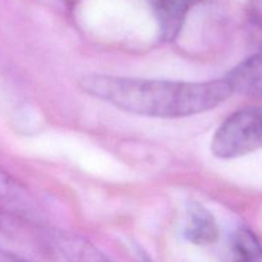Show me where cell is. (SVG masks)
<instances>
[{
    "label": "cell",
    "mask_w": 262,
    "mask_h": 262,
    "mask_svg": "<svg viewBox=\"0 0 262 262\" xmlns=\"http://www.w3.org/2000/svg\"><path fill=\"white\" fill-rule=\"evenodd\" d=\"M79 86L90 96L130 114L184 118L211 110L233 94L227 79L179 82L87 74Z\"/></svg>",
    "instance_id": "cell-1"
},
{
    "label": "cell",
    "mask_w": 262,
    "mask_h": 262,
    "mask_svg": "<svg viewBox=\"0 0 262 262\" xmlns=\"http://www.w3.org/2000/svg\"><path fill=\"white\" fill-rule=\"evenodd\" d=\"M262 148V105L237 110L220 124L211 141L219 159H235Z\"/></svg>",
    "instance_id": "cell-2"
},
{
    "label": "cell",
    "mask_w": 262,
    "mask_h": 262,
    "mask_svg": "<svg viewBox=\"0 0 262 262\" xmlns=\"http://www.w3.org/2000/svg\"><path fill=\"white\" fill-rule=\"evenodd\" d=\"M204 2L206 0H152L151 7L158 20L161 40H176L192 8Z\"/></svg>",
    "instance_id": "cell-3"
},
{
    "label": "cell",
    "mask_w": 262,
    "mask_h": 262,
    "mask_svg": "<svg viewBox=\"0 0 262 262\" xmlns=\"http://www.w3.org/2000/svg\"><path fill=\"white\" fill-rule=\"evenodd\" d=\"M225 79L235 94L262 100V48L233 68Z\"/></svg>",
    "instance_id": "cell-4"
},
{
    "label": "cell",
    "mask_w": 262,
    "mask_h": 262,
    "mask_svg": "<svg viewBox=\"0 0 262 262\" xmlns=\"http://www.w3.org/2000/svg\"><path fill=\"white\" fill-rule=\"evenodd\" d=\"M184 237L197 246H209L219 238V227L214 215L200 202L187 204Z\"/></svg>",
    "instance_id": "cell-5"
},
{
    "label": "cell",
    "mask_w": 262,
    "mask_h": 262,
    "mask_svg": "<svg viewBox=\"0 0 262 262\" xmlns=\"http://www.w3.org/2000/svg\"><path fill=\"white\" fill-rule=\"evenodd\" d=\"M49 237L67 262H112L99 248L81 235L55 230Z\"/></svg>",
    "instance_id": "cell-6"
},
{
    "label": "cell",
    "mask_w": 262,
    "mask_h": 262,
    "mask_svg": "<svg viewBox=\"0 0 262 262\" xmlns=\"http://www.w3.org/2000/svg\"><path fill=\"white\" fill-rule=\"evenodd\" d=\"M0 210L15 217L35 216V204L27 189L0 166Z\"/></svg>",
    "instance_id": "cell-7"
},
{
    "label": "cell",
    "mask_w": 262,
    "mask_h": 262,
    "mask_svg": "<svg viewBox=\"0 0 262 262\" xmlns=\"http://www.w3.org/2000/svg\"><path fill=\"white\" fill-rule=\"evenodd\" d=\"M228 262H262V242L251 229L241 227L230 234Z\"/></svg>",
    "instance_id": "cell-8"
},
{
    "label": "cell",
    "mask_w": 262,
    "mask_h": 262,
    "mask_svg": "<svg viewBox=\"0 0 262 262\" xmlns=\"http://www.w3.org/2000/svg\"><path fill=\"white\" fill-rule=\"evenodd\" d=\"M246 26L250 40L262 42V0H250L246 10Z\"/></svg>",
    "instance_id": "cell-9"
},
{
    "label": "cell",
    "mask_w": 262,
    "mask_h": 262,
    "mask_svg": "<svg viewBox=\"0 0 262 262\" xmlns=\"http://www.w3.org/2000/svg\"><path fill=\"white\" fill-rule=\"evenodd\" d=\"M0 262H28L15 253L0 248Z\"/></svg>",
    "instance_id": "cell-10"
},
{
    "label": "cell",
    "mask_w": 262,
    "mask_h": 262,
    "mask_svg": "<svg viewBox=\"0 0 262 262\" xmlns=\"http://www.w3.org/2000/svg\"><path fill=\"white\" fill-rule=\"evenodd\" d=\"M140 261H141V262H151L150 260H148V258H146V257H141Z\"/></svg>",
    "instance_id": "cell-11"
}]
</instances>
